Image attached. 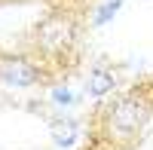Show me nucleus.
<instances>
[{
	"mask_svg": "<svg viewBox=\"0 0 153 150\" xmlns=\"http://www.w3.org/2000/svg\"><path fill=\"white\" fill-rule=\"evenodd\" d=\"M123 9V0H104V3H101L98 9H95V16H92V25L95 28H101V25H107L113 16H117V12Z\"/></svg>",
	"mask_w": 153,
	"mask_h": 150,
	"instance_id": "423d86ee",
	"label": "nucleus"
},
{
	"mask_svg": "<svg viewBox=\"0 0 153 150\" xmlns=\"http://www.w3.org/2000/svg\"><path fill=\"white\" fill-rule=\"evenodd\" d=\"M113 86H117V77H113V71H107V68H95V71H89V77H86V92L92 98L110 95Z\"/></svg>",
	"mask_w": 153,
	"mask_h": 150,
	"instance_id": "39448f33",
	"label": "nucleus"
},
{
	"mask_svg": "<svg viewBox=\"0 0 153 150\" xmlns=\"http://www.w3.org/2000/svg\"><path fill=\"white\" fill-rule=\"evenodd\" d=\"M49 98H52V104H58V107H74L76 104V95L68 89V86H55V89L49 92Z\"/></svg>",
	"mask_w": 153,
	"mask_h": 150,
	"instance_id": "0eeeda50",
	"label": "nucleus"
},
{
	"mask_svg": "<svg viewBox=\"0 0 153 150\" xmlns=\"http://www.w3.org/2000/svg\"><path fill=\"white\" fill-rule=\"evenodd\" d=\"M43 77V71L37 61H31L28 55H3L0 58V86L9 89H28L37 86Z\"/></svg>",
	"mask_w": 153,
	"mask_h": 150,
	"instance_id": "7ed1b4c3",
	"label": "nucleus"
},
{
	"mask_svg": "<svg viewBox=\"0 0 153 150\" xmlns=\"http://www.w3.org/2000/svg\"><path fill=\"white\" fill-rule=\"evenodd\" d=\"M74 40H76V31L68 19H46L43 25H37V52L43 55L71 52Z\"/></svg>",
	"mask_w": 153,
	"mask_h": 150,
	"instance_id": "f03ea898",
	"label": "nucleus"
},
{
	"mask_svg": "<svg viewBox=\"0 0 153 150\" xmlns=\"http://www.w3.org/2000/svg\"><path fill=\"white\" fill-rule=\"evenodd\" d=\"M0 58H3V52H0Z\"/></svg>",
	"mask_w": 153,
	"mask_h": 150,
	"instance_id": "6e6552de",
	"label": "nucleus"
},
{
	"mask_svg": "<svg viewBox=\"0 0 153 150\" xmlns=\"http://www.w3.org/2000/svg\"><path fill=\"white\" fill-rule=\"evenodd\" d=\"M150 114H153L150 104L138 95H126L117 104H110L107 114H104V123H101L107 144H120V147L132 144L141 135V129L150 123Z\"/></svg>",
	"mask_w": 153,
	"mask_h": 150,
	"instance_id": "f257e3e1",
	"label": "nucleus"
},
{
	"mask_svg": "<svg viewBox=\"0 0 153 150\" xmlns=\"http://www.w3.org/2000/svg\"><path fill=\"white\" fill-rule=\"evenodd\" d=\"M49 138H52V144L58 150H71L76 144V138H80V123L71 120V117H58L49 123Z\"/></svg>",
	"mask_w": 153,
	"mask_h": 150,
	"instance_id": "20e7f679",
	"label": "nucleus"
}]
</instances>
